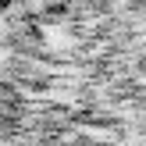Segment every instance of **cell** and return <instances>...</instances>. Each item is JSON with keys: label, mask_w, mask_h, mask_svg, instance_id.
Returning <instances> with one entry per match:
<instances>
[{"label": "cell", "mask_w": 146, "mask_h": 146, "mask_svg": "<svg viewBox=\"0 0 146 146\" xmlns=\"http://www.w3.org/2000/svg\"><path fill=\"white\" fill-rule=\"evenodd\" d=\"M0 146H32V143H18V139H11V135H0Z\"/></svg>", "instance_id": "cell-1"}]
</instances>
